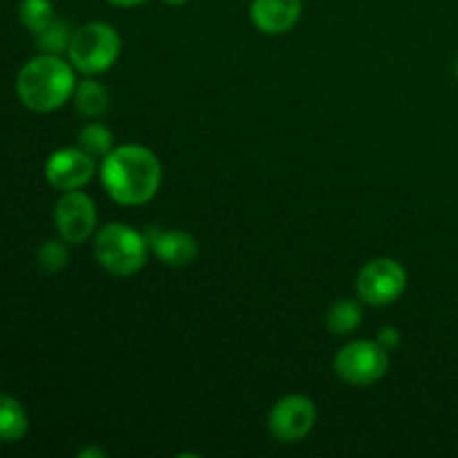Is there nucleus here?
Returning a JSON list of instances; mask_svg holds the SVG:
<instances>
[{"instance_id":"f257e3e1","label":"nucleus","mask_w":458,"mask_h":458,"mask_svg":"<svg viewBox=\"0 0 458 458\" xmlns=\"http://www.w3.org/2000/svg\"><path fill=\"white\" fill-rule=\"evenodd\" d=\"M101 183L121 206H141L155 199L161 186V161L150 148L139 143L112 148L101 161Z\"/></svg>"},{"instance_id":"f03ea898","label":"nucleus","mask_w":458,"mask_h":458,"mask_svg":"<svg viewBox=\"0 0 458 458\" xmlns=\"http://www.w3.org/2000/svg\"><path fill=\"white\" fill-rule=\"evenodd\" d=\"M76 76L72 63L54 54H40L21 67L16 94L22 106L38 114L58 110L74 97Z\"/></svg>"},{"instance_id":"7ed1b4c3","label":"nucleus","mask_w":458,"mask_h":458,"mask_svg":"<svg viewBox=\"0 0 458 458\" xmlns=\"http://www.w3.org/2000/svg\"><path fill=\"white\" fill-rule=\"evenodd\" d=\"M148 240L143 233L121 222L106 224L94 237V258L98 267L116 277H130L148 262Z\"/></svg>"},{"instance_id":"20e7f679","label":"nucleus","mask_w":458,"mask_h":458,"mask_svg":"<svg viewBox=\"0 0 458 458\" xmlns=\"http://www.w3.org/2000/svg\"><path fill=\"white\" fill-rule=\"evenodd\" d=\"M121 54V36L112 25L101 21L88 22L74 30L67 47L72 67L85 76H97L110 70Z\"/></svg>"},{"instance_id":"39448f33","label":"nucleus","mask_w":458,"mask_h":458,"mask_svg":"<svg viewBox=\"0 0 458 458\" xmlns=\"http://www.w3.org/2000/svg\"><path fill=\"white\" fill-rule=\"evenodd\" d=\"M389 369V352L378 340H353L334 358V371L340 380L353 387L378 383Z\"/></svg>"},{"instance_id":"423d86ee","label":"nucleus","mask_w":458,"mask_h":458,"mask_svg":"<svg viewBox=\"0 0 458 458\" xmlns=\"http://www.w3.org/2000/svg\"><path fill=\"white\" fill-rule=\"evenodd\" d=\"M407 289V273L401 262L392 258H376L360 268L356 291L362 302L371 307L394 304Z\"/></svg>"},{"instance_id":"0eeeda50","label":"nucleus","mask_w":458,"mask_h":458,"mask_svg":"<svg viewBox=\"0 0 458 458\" xmlns=\"http://www.w3.org/2000/svg\"><path fill=\"white\" fill-rule=\"evenodd\" d=\"M316 403L302 394H291V396L280 398L273 405L271 416H268V429H271L276 441L298 443L311 434V429L316 428Z\"/></svg>"},{"instance_id":"6e6552de","label":"nucleus","mask_w":458,"mask_h":458,"mask_svg":"<svg viewBox=\"0 0 458 458\" xmlns=\"http://www.w3.org/2000/svg\"><path fill=\"white\" fill-rule=\"evenodd\" d=\"M54 224L67 244H83L97 228V206L81 191L63 192L54 208Z\"/></svg>"},{"instance_id":"1a4fd4ad","label":"nucleus","mask_w":458,"mask_h":458,"mask_svg":"<svg viewBox=\"0 0 458 458\" xmlns=\"http://www.w3.org/2000/svg\"><path fill=\"white\" fill-rule=\"evenodd\" d=\"M97 173V161L76 148H61L45 161V179L56 191H81Z\"/></svg>"},{"instance_id":"9d476101","label":"nucleus","mask_w":458,"mask_h":458,"mask_svg":"<svg viewBox=\"0 0 458 458\" xmlns=\"http://www.w3.org/2000/svg\"><path fill=\"white\" fill-rule=\"evenodd\" d=\"M143 235H146L150 253L168 267H188L191 262H195L197 253H199L197 240L186 231H164L159 226H150L146 228Z\"/></svg>"},{"instance_id":"9b49d317","label":"nucleus","mask_w":458,"mask_h":458,"mask_svg":"<svg viewBox=\"0 0 458 458\" xmlns=\"http://www.w3.org/2000/svg\"><path fill=\"white\" fill-rule=\"evenodd\" d=\"M302 16V0H253L250 21L262 34H286Z\"/></svg>"},{"instance_id":"f8f14e48","label":"nucleus","mask_w":458,"mask_h":458,"mask_svg":"<svg viewBox=\"0 0 458 458\" xmlns=\"http://www.w3.org/2000/svg\"><path fill=\"white\" fill-rule=\"evenodd\" d=\"M74 106L88 119H98L110 107V92L94 79H83L74 88Z\"/></svg>"},{"instance_id":"ddd939ff","label":"nucleus","mask_w":458,"mask_h":458,"mask_svg":"<svg viewBox=\"0 0 458 458\" xmlns=\"http://www.w3.org/2000/svg\"><path fill=\"white\" fill-rule=\"evenodd\" d=\"M30 429L27 411L16 398L0 394V443H18Z\"/></svg>"},{"instance_id":"4468645a","label":"nucleus","mask_w":458,"mask_h":458,"mask_svg":"<svg viewBox=\"0 0 458 458\" xmlns=\"http://www.w3.org/2000/svg\"><path fill=\"white\" fill-rule=\"evenodd\" d=\"M362 325V307L356 300H338L327 313V329L334 335H349Z\"/></svg>"},{"instance_id":"2eb2a0df","label":"nucleus","mask_w":458,"mask_h":458,"mask_svg":"<svg viewBox=\"0 0 458 458\" xmlns=\"http://www.w3.org/2000/svg\"><path fill=\"white\" fill-rule=\"evenodd\" d=\"M72 27L67 25V21H61V18H54L43 31L36 34V45L43 54H54V56H61L63 52H67L72 40Z\"/></svg>"},{"instance_id":"dca6fc26","label":"nucleus","mask_w":458,"mask_h":458,"mask_svg":"<svg viewBox=\"0 0 458 458\" xmlns=\"http://www.w3.org/2000/svg\"><path fill=\"white\" fill-rule=\"evenodd\" d=\"M112 141L114 137H112L110 128H106L103 123H88L79 132V148L94 159H106L114 148Z\"/></svg>"},{"instance_id":"f3484780","label":"nucleus","mask_w":458,"mask_h":458,"mask_svg":"<svg viewBox=\"0 0 458 458\" xmlns=\"http://www.w3.org/2000/svg\"><path fill=\"white\" fill-rule=\"evenodd\" d=\"M18 16L22 25L36 36L54 21V3L52 0H21Z\"/></svg>"},{"instance_id":"a211bd4d","label":"nucleus","mask_w":458,"mask_h":458,"mask_svg":"<svg viewBox=\"0 0 458 458\" xmlns=\"http://www.w3.org/2000/svg\"><path fill=\"white\" fill-rule=\"evenodd\" d=\"M67 242H56L49 240L36 250V264H38L40 271L45 273H58L67 267V259H70V250H67Z\"/></svg>"},{"instance_id":"6ab92c4d","label":"nucleus","mask_w":458,"mask_h":458,"mask_svg":"<svg viewBox=\"0 0 458 458\" xmlns=\"http://www.w3.org/2000/svg\"><path fill=\"white\" fill-rule=\"evenodd\" d=\"M376 340H378L387 352H396L398 344H401V331L394 329V327H383V329L378 331V338Z\"/></svg>"},{"instance_id":"aec40b11","label":"nucleus","mask_w":458,"mask_h":458,"mask_svg":"<svg viewBox=\"0 0 458 458\" xmlns=\"http://www.w3.org/2000/svg\"><path fill=\"white\" fill-rule=\"evenodd\" d=\"M110 4H114V7H139V4L148 3V0H107Z\"/></svg>"},{"instance_id":"412c9836","label":"nucleus","mask_w":458,"mask_h":458,"mask_svg":"<svg viewBox=\"0 0 458 458\" xmlns=\"http://www.w3.org/2000/svg\"><path fill=\"white\" fill-rule=\"evenodd\" d=\"M85 456H97V458H106V452H103V450H94V447H88V450L79 452V458H85Z\"/></svg>"},{"instance_id":"4be33fe9","label":"nucleus","mask_w":458,"mask_h":458,"mask_svg":"<svg viewBox=\"0 0 458 458\" xmlns=\"http://www.w3.org/2000/svg\"><path fill=\"white\" fill-rule=\"evenodd\" d=\"M165 4H170V7H182V4H186L188 0H164Z\"/></svg>"},{"instance_id":"5701e85b","label":"nucleus","mask_w":458,"mask_h":458,"mask_svg":"<svg viewBox=\"0 0 458 458\" xmlns=\"http://www.w3.org/2000/svg\"><path fill=\"white\" fill-rule=\"evenodd\" d=\"M456 79H458V58H456Z\"/></svg>"}]
</instances>
